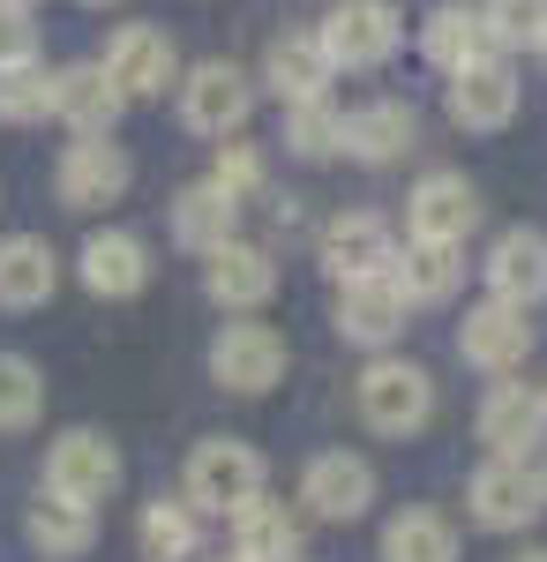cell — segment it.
Listing matches in <instances>:
<instances>
[{"instance_id": "cell-1", "label": "cell", "mask_w": 547, "mask_h": 562, "mask_svg": "<svg viewBox=\"0 0 547 562\" xmlns=\"http://www.w3.org/2000/svg\"><path fill=\"white\" fill-rule=\"evenodd\" d=\"M263 480H270L263 458L233 435H211V442L188 450V503L211 510V518H241L248 503H263Z\"/></svg>"}, {"instance_id": "cell-2", "label": "cell", "mask_w": 547, "mask_h": 562, "mask_svg": "<svg viewBox=\"0 0 547 562\" xmlns=\"http://www.w3.org/2000/svg\"><path fill=\"white\" fill-rule=\"evenodd\" d=\"M353 397H360V420L376 435H413L435 413V383H427V368H413V360H368Z\"/></svg>"}, {"instance_id": "cell-3", "label": "cell", "mask_w": 547, "mask_h": 562, "mask_svg": "<svg viewBox=\"0 0 547 562\" xmlns=\"http://www.w3.org/2000/svg\"><path fill=\"white\" fill-rule=\"evenodd\" d=\"M248 105H255V76L248 68H233V60H196L188 76H180V121L196 135H241L248 128Z\"/></svg>"}, {"instance_id": "cell-4", "label": "cell", "mask_w": 547, "mask_h": 562, "mask_svg": "<svg viewBox=\"0 0 547 562\" xmlns=\"http://www.w3.org/2000/svg\"><path fill=\"white\" fill-rule=\"evenodd\" d=\"M121 487V450L105 442V435L90 428H68L53 450H45V495H60V503H105Z\"/></svg>"}, {"instance_id": "cell-5", "label": "cell", "mask_w": 547, "mask_h": 562, "mask_svg": "<svg viewBox=\"0 0 547 562\" xmlns=\"http://www.w3.org/2000/svg\"><path fill=\"white\" fill-rule=\"evenodd\" d=\"M211 375L233 397H263V390L286 383V338L270 323H225L211 346Z\"/></svg>"}, {"instance_id": "cell-6", "label": "cell", "mask_w": 547, "mask_h": 562, "mask_svg": "<svg viewBox=\"0 0 547 562\" xmlns=\"http://www.w3.org/2000/svg\"><path fill=\"white\" fill-rule=\"evenodd\" d=\"M315 38H323V53L337 68H382L398 53V38H405V23H398L390 0H337Z\"/></svg>"}, {"instance_id": "cell-7", "label": "cell", "mask_w": 547, "mask_h": 562, "mask_svg": "<svg viewBox=\"0 0 547 562\" xmlns=\"http://www.w3.org/2000/svg\"><path fill=\"white\" fill-rule=\"evenodd\" d=\"M135 166H127L121 143H105V135H76L68 150H60V166H53V188H60V203L68 211H105V203H121Z\"/></svg>"}, {"instance_id": "cell-8", "label": "cell", "mask_w": 547, "mask_h": 562, "mask_svg": "<svg viewBox=\"0 0 547 562\" xmlns=\"http://www.w3.org/2000/svg\"><path fill=\"white\" fill-rule=\"evenodd\" d=\"M540 495H547V480L533 473L525 458H488V465L472 473V487H465L472 518L488 525V532H525V525L547 510Z\"/></svg>"}, {"instance_id": "cell-9", "label": "cell", "mask_w": 547, "mask_h": 562, "mask_svg": "<svg viewBox=\"0 0 547 562\" xmlns=\"http://www.w3.org/2000/svg\"><path fill=\"white\" fill-rule=\"evenodd\" d=\"M98 68L121 83V98H166V83L180 76V53H172V38L158 23H121L105 38V60Z\"/></svg>"}, {"instance_id": "cell-10", "label": "cell", "mask_w": 547, "mask_h": 562, "mask_svg": "<svg viewBox=\"0 0 547 562\" xmlns=\"http://www.w3.org/2000/svg\"><path fill=\"white\" fill-rule=\"evenodd\" d=\"M458 352L472 360V368H488V375L525 368V352H533V323H525V307H517V301H480V307H465Z\"/></svg>"}, {"instance_id": "cell-11", "label": "cell", "mask_w": 547, "mask_h": 562, "mask_svg": "<svg viewBox=\"0 0 547 562\" xmlns=\"http://www.w3.org/2000/svg\"><path fill=\"white\" fill-rule=\"evenodd\" d=\"M472 225H480V188L465 173H427L405 195V233L413 240H450V248H465Z\"/></svg>"}, {"instance_id": "cell-12", "label": "cell", "mask_w": 547, "mask_h": 562, "mask_svg": "<svg viewBox=\"0 0 547 562\" xmlns=\"http://www.w3.org/2000/svg\"><path fill=\"white\" fill-rule=\"evenodd\" d=\"M450 121H458L465 135H495V128L517 121V76H510L503 53H495V60H472V68L450 76Z\"/></svg>"}, {"instance_id": "cell-13", "label": "cell", "mask_w": 547, "mask_h": 562, "mask_svg": "<svg viewBox=\"0 0 547 562\" xmlns=\"http://www.w3.org/2000/svg\"><path fill=\"white\" fill-rule=\"evenodd\" d=\"M405 285H398V270H382V278H353L345 293H337V338H353V346H390L398 330H405Z\"/></svg>"}, {"instance_id": "cell-14", "label": "cell", "mask_w": 547, "mask_h": 562, "mask_svg": "<svg viewBox=\"0 0 547 562\" xmlns=\"http://www.w3.org/2000/svg\"><path fill=\"white\" fill-rule=\"evenodd\" d=\"M300 503H308L315 518H331V525L360 518V510L376 503V465L353 458V450H323V458L300 473Z\"/></svg>"}, {"instance_id": "cell-15", "label": "cell", "mask_w": 547, "mask_h": 562, "mask_svg": "<svg viewBox=\"0 0 547 562\" xmlns=\"http://www.w3.org/2000/svg\"><path fill=\"white\" fill-rule=\"evenodd\" d=\"M398 262V240H390V225L376 211H345L323 225V270H331L337 285H353V278H382Z\"/></svg>"}, {"instance_id": "cell-16", "label": "cell", "mask_w": 547, "mask_h": 562, "mask_svg": "<svg viewBox=\"0 0 547 562\" xmlns=\"http://www.w3.org/2000/svg\"><path fill=\"white\" fill-rule=\"evenodd\" d=\"M331 76H337V60L323 53L315 31H286V38H270V53H263V83L278 90L286 105L331 98Z\"/></svg>"}, {"instance_id": "cell-17", "label": "cell", "mask_w": 547, "mask_h": 562, "mask_svg": "<svg viewBox=\"0 0 547 562\" xmlns=\"http://www.w3.org/2000/svg\"><path fill=\"white\" fill-rule=\"evenodd\" d=\"M488 293L495 301H517V307H533L547 301V233H533V225H510L503 240L488 248Z\"/></svg>"}, {"instance_id": "cell-18", "label": "cell", "mask_w": 547, "mask_h": 562, "mask_svg": "<svg viewBox=\"0 0 547 562\" xmlns=\"http://www.w3.org/2000/svg\"><path fill=\"white\" fill-rule=\"evenodd\" d=\"M540 435H547V390H525V383L488 390V405H480V442H488L495 458H525Z\"/></svg>"}, {"instance_id": "cell-19", "label": "cell", "mask_w": 547, "mask_h": 562, "mask_svg": "<svg viewBox=\"0 0 547 562\" xmlns=\"http://www.w3.org/2000/svg\"><path fill=\"white\" fill-rule=\"evenodd\" d=\"M121 83L98 68V60H76V68H60V83H53V121H68L76 135H113L121 121Z\"/></svg>"}, {"instance_id": "cell-20", "label": "cell", "mask_w": 547, "mask_h": 562, "mask_svg": "<svg viewBox=\"0 0 547 562\" xmlns=\"http://www.w3.org/2000/svg\"><path fill=\"white\" fill-rule=\"evenodd\" d=\"M413 143H421V113H413L405 98H376V105H360V113L345 121V150H353L360 166H398Z\"/></svg>"}, {"instance_id": "cell-21", "label": "cell", "mask_w": 547, "mask_h": 562, "mask_svg": "<svg viewBox=\"0 0 547 562\" xmlns=\"http://www.w3.org/2000/svg\"><path fill=\"white\" fill-rule=\"evenodd\" d=\"M203 293L217 307H263L278 293V262H270V248H255V240H225L211 256V270H203Z\"/></svg>"}, {"instance_id": "cell-22", "label": "cell", "mask_w": 547, "mask_h": 562, "mask_svg": "<svg viewBox=\"0 0 547 562\" xmlns=\"http://www.w3.org/2000/svg\"><path fill=\"white\" fill-rule=\"evenodd\" d=\"M421 53L443 68V76H458V68H472V60H495V31H488V15H480V8L443 0V8L421 23Z\"/></svg>"}, {"instance_id": "cell-23", "label": "cell", "mask_w": 547, "mask_h": 562, "mask_svg": "<svg viewBox=\"0 0 547 562\" xmlns=\"http://www.w3.org/2000/svg\"><path fill=\"white\" fill-rule=\"evenodd\" d=\"M83 285L98 301H135L150 285V248L135 233H90L83 240Z\"/></svg>"}, {"instance_id": "cell-24", "label": "cell", "mask_w": 547, "mask_h": 562, "mask_svg": "<svg viewBox=\"0 0 547 562\" xmlns=\"http://www.w3.org/2000/svg\"><path fill=\"white\" fill-rule=\"evenodd\" d=\"M60 285V256L38 233H8L0 240V307H45Z\"/></svg>"}, {"instance_id": "cell-25", "label": "cell", "mask_w": 547, "mask_h": 562, "mask_svg": "<svg viewBox=\"0 0 547 562\" xmlns=\"http://www.w3.org/2000/svg\"><path fill=\"white\" fill-rule=\"evenodd\" d=\"M233 217H241V203H233L217 180H196V188L172 195V240L196 248V256H217V248L233 240Z\"/></svg>"}, {"instance_id": "cell-26", "label": "cell", "mask_w": 547, "mask_h": 562, "mask_svg": "<svg viewBox=\"0 0 547 562\" xmlns=\"http://www.w3.org/2000/svg\"><path fill=\"white\" fill-rule=\"evenodd\" d=\"M398 270V285H405V301L413 307H435V301H450L465 285V262L450 240H405V256L390 262Z\"/></svg>"}, {"instance_id": "cell-27", "label": "cell", "mask_w": 547, "mask_h": 562, "mask_svg": "<svg viewBox=\"0 0 547 562\" xmlns=\"http://www.w3.org/2000/svg\"><path fill=\"white\" fill-rule=\"evenodd\" d=\"M233 555L241 562H293L300 555V518L286 503H248L241 518H233Z\"/></svg>"}, {"instance_id": "cell-28", "label": "cell", "mask_w": 547, "mask_h": 562, "mask_svg": "<svg viewBox=\"0 0 547 562\" xmlns=\"http://www.w3.org/2000/svg\"><path fill=\"white\" fill-rule=\"evenodd\" d=\"M382 562H458V532L443 510H405L382 525Z\"/></svg>"}, {"instance_id": "cell-29", "label": "cell", "mask_w": 547, "mask_h": 562, "mask_svg": "<svg viewBox=\"0 0 547 562\" xmlns=\"http://www.w3.org/2000/svg\"><path fill=\"white\" fill-rule=\"evenodd\" d=\"M345 121L331 98H308V105H286V150L293 158H337L345 150Z\"/></svg>"}, {"instance_id": "cell-30", "label": "cell", "mask_w": 547, "mask_h": 562, "mask_svg": "<svg viewBox=\"0 0 547 562\" xmlns=\"http://www.w3.org/2000/svg\"><path fill=\"white\" fill-rule=\"evenodd\" d=\"M53 83H60V68H45V60L0 68V121H8V128L45 121V113H53Z\"/></svg>"}, {"instance_id": "cell-31", "label": "cell", "mask_w": 547, "mask_h": 562, "mask_svg": "<svg viewBox=\"0 0 547 562\" xmlns=\"http://www.w3.org/2000/svg\"><path fill=\"white\" fill-rule=\"evenodd\" d=\"M31 540H38L53 562H68V555H83L90 540H98V525H90L83 503H60V495H45L38 510H31Z\"/></svg>"}, {"instance_id": "cell-32", "label": "cell", "mask_w": 547, "mask_h": 562, "mask_svg": "<svg viewBox=\"0 0 547 562\" xmlns=\"http://www.w3.org/2000/svg\"><path fill=\"white\" fill-rule=\"evenodd\" d=\"M135 540H143V562H188L196 555V503H150Z\"/></svg>"}, {"instance_id": "cell-33", "label": "cell", "mask_w": 547, "mask_h": 562, "mask_svg": "<svg viewBox=\"0 0 547 562\" xmlns=\"http://www.w3.org/2000/svg\"><path fill=\"white\" fill-rule=\"evenodd\" d=\"M45 413V383H38V368L23 360V352H0V428L15 435V428H31Z\"/></svg>"}, {"instance_id": "cell-34", "label": "cell", "mask_w": 547, "mask_h": 562, "mask_svg": "<svg viewBox=\"0 0 547 562\" xmlns=\"http://www.w3.org/2000/svg\"><path fill=\"white\" fill-rule=\"evenodd\" d=\"M480 15H488V31H495V53L547 45V0H488Z\"/></svg>"}, {"instance_id": "cell-35", "label": "cell", "mask_w": 547, "mask_h": 562, "mask_svg": "<svg viewBox=\"0 0 547 562\" xmlns=\"http://www.w3.org/2000/svg\"><path fill=\"white\" fill-rule=\"evenodd\" d=\"M211 180L233 195V203H248L255 188H263V150H255V143H225L217 166H211Z\"/></svg>"}, {"instance_id": "cell-36", "label": "cell", "mask_w": 547, "mask_h": 562, "mask_svg": "<svg viewBox=\"0 0 547 562\" xmlns=\"http://www.w3.org/2000/svg\"><path fill=\"white\" fill-rule=\"evenodd\" d=\"M23 60H38V23L23 0H0V68H23Z\"/></svg>"}, {"instance_id": "cell-37", "label": "cell", "mask_w": 547, "mask_h": 562, "mask_svg": "<svg viewBox=\"0 0 547 562\" xmlns=\"http://www.w3.org/2000/svg\"><path fill=\"white\" fill-rule=\"evenodd\" d=\"M517 562H547V548H533V555H517Z\"/></svg>"}, {"instance_id": "cell-38", "label": "cell", "mask_w": 547, "mask_h": 562, "mask_svg": "<svg viewBox=\"0 0 547 562\" xmlns=\"http://www.w3.org/2000/svg\"><path fill=\"white\" fill-rule=\"evenodd\" d=\"M83 8H113V0H83Z\"/></svg>"}, {"instance_id": "cell-39", "label": "cell", "mask_w": 547, "mask_h": 562, "mask_svg": "<svg viewBox=\"0 0 547 562\" xmlns=\"http://www.w3.org/2000/svg\"><path fill=\"white\" fill-rule=\"evenodd\" d=\"M23 8H31V0H23Z\"/></svg>"}, {"instance_id": "cell-40", "label": "cell", "mask_w": 547, "mask_h": 562, "mask_svg": "<svg viewBox=\"0 0 547 562\" xmlns=\"http://www.w3.org/2000/svg\"><path fill=\"white\" fill-rule=\"evenodd\" d=\"M540 53H547V45H540Z\"/></svg>"}, {"instance_id": "cell-41", "label": "cell", "mask_w": 547, "mask_h": 562, "mask_svg": "<svg viewBox=\"0 0 547 562\" xmlns=\"http://www.w3.org/2000/svg\"><path fill=\"white\" fill-rule=\"evenodd\" d=\"M233 562H241V555H233Z\"/></svg>"}]
</instances>
